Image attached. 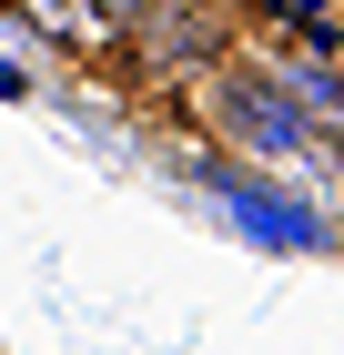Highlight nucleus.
<instances>
[{
  "label": "nucleus",
  "instance_id": "obj_1",
  "mask_svg": "<svg viewBox=\"0 0 344 355\" xmlns=\"http://www.w3.org/2000/svg\"><path fill=\"white\" fill-rule=\"evenodd\" d=\"M102 10H111V21H122V31H142V21H162L172 0H102Z\"/></svg>",
  "mask_w": 344,
  "mask_h": 355
},
{
  "label": "nucleus",
  "instance_id": "obj_2",
  "mask_svg": "<svg viewBox=\"0 0 344 355\" xmlns=\"http://www.w3.org/2000/svg\"><path fill=\"white\" fill-rule=\"evenodd\" d=\"M192 10H233V0H192Z\"/></svg>",
  "mask_w": 344,
  "mask_h": 355
}]
</instances>
